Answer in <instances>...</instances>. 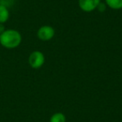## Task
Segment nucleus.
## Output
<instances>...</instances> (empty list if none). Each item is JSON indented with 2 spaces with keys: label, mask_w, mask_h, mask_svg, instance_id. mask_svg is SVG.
Wrapping results in <instances>:
<instances>
[{
  "label": "nucleus",
  "mask_w": 122,
  "mask_h": 122,
  "mask_svg": "<svg viewBox=\"0 0 122 122\" xmlns=\"http://www.w3.org/2000/svg\"><path fill=\"white\" fill-rule=\"evenodd\" d=\"M22 43V35L16 29H5L0 34V44L7 49L18 48Z\"/></svg>",
  "instance_id": "f257e3e1"
},
{
  "label": "nucleus",
  "mask_w": 122,
  "mask_h": 122,
  "mask_svg": "<svg viewBox=\"0 0 122 122\" xmlns=\"http://www.w3.org/2000/svg\"><path fill=\"white\" fill-rule=\"evenodd\" d=\"M29 65L34 70L40 69L45 63V56L44 53L39 50L33 51L29 56Z\"/></svg>",
  "instance_id": "f03ea898"
},
{
  "label": "nucleus",
  "mask_w": 122,
  "mask_h": 122,
  "mask_svg": "<svg viewBox=\"0 0 122 122\" xmlns=\"http://www.w3.org/2000/svg\"><path fill=\"white\" fill-rule=\"evenodd\" d=\"M55 35V30L50 25H43L38 29L37 37L39 40L47 42L53 39Z\"/></svg>",
  "instance_id": "7ed1b4c3"
},
{
  "label": "nucleus",
  "mask_w": 122,
  "mask_h": 122,
  "mask_svg": "<svg viewBox=\"0 0 122 122\" xmlns=\"http://www.w3.org/2000/svg\"><path fill=\"white\" fill-rule=\"evenodd\" d=\"M100 2L101 0H78V4L83 12L90 13L97 9Z\"/></svg>",
  "instance_id": "20e7f679"
},
{
  "label": "nucleus",
  "mask_w": 122,
  "mask_h": 122,
  "mask_svg": "<svg viewBox=\"0 0 122 122\" xmlns=\"http://www.w3.org/2000/svg\"><path fill=\"white\" fill-rule=\"evenodd\" d=\"M10 13L8 7L4 4H0V24H5L9 19Z\"/></svg>",
  "instance_id": "39448f33"
},
{
  "label": "nucleus",
  "mask_w": 122,
  "mask_h": 122,
  "mask_svg": "<svg viewBox=\"0 0 122 122\" xmlns=\"http://www.w3.org/2000/svg\"><path fill=\"white\" fill-rule=\"evenodd\" d=\"M107 8L113 10H120L122 9V0H105Z\"/></svg>",
  "instance_id": "423d86ee"
},
{
  "label": "nucleus",
  "mask_w": 122,
  "mask_h": 122,
  "mask_svg": "<svg viewBox=\"0 0 122 122\" xmlns=\"http://www.w3.org/2000/svg\"><path fill=\"white\" fill-rule=\"evenodd\" d=\"M49 122H66V116L62 112H56L50 116Z\"/></svg>",
  "instance_id": "0eeeda50"
},
{
  "label": "nucleus",
  "mask_w": 122,
  "mask_h": 122,
  "mask_svg": "<svg viewBox=\"0 0 122 122\" xmlns=\"http://www.w3.org/2000/svg\"><path fill=\"white\" fill-rule=\"evenodd\" d=\"M106 9H107V6H106V4H105V3L100 2V4H99L96 9L98 11H100V12H105V11L106 10Z\"/></svg>",
  "instance_id": "6e6552de"
},
{
  "label": "nucleus",
  "mask_w": 122,
  "mask_h": 122,
  "mask_svg": "<svg viewBox=\"0 0 122 122\" xmlns=\"http://www.w3.org/2000/svg\"><path fill=\"white\" fill-rule=\"evenodd\" d=\"M5 30V28H4V24H0V34H2L3 32H4Z\"/></svg>",
  "instance_id": "1a4fd4ad"
}]
</instances>
